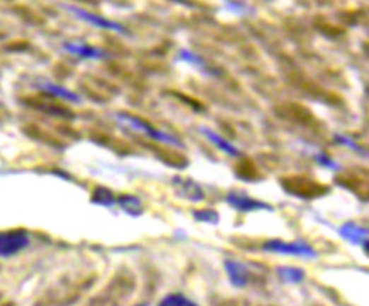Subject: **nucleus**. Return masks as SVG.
I'll return each instance as SVG.
<instances>
[{"mask_svg": "<svg viewBox=\"0 0 369 306\" xmlns=\"http://www.w3.org/2000/svg\"><path fill=\"white\" fill-rule=\"evenodd\" d=\"M65 8L69 13H73L77 19H81V20H83V23H87V24L93 25L96 28H102V30H110V32H115V33H124L126 32V28L122 24L115 23V20H110L107 18H104V16H99V14L90 13L87 10L79 8V6L65 5Z\"/></svg>", "mask_w": 369, "mask_h": 306, "instance_id": "nucleus-5", "label": "nucleus"}, {"mask_svg": "<svg viewBox=\"0 0 369 306\" xmlns=\"http://www.w3.org/2000/svg\"><path fill=\"white\" fill-rule=\"evenodd\" d=\"M180 57H181V60L189 61V63H192V65L197 66V68H200V69H204V63H203V60L200 59V57H197L195 54H192L190 51H186V49H182L181 54H180Z\"/></svg>", "mask_w": 369, "mask_h": 306, "instance_id": "nucleus-19", "label": "nucleus"}, {"mask_svg": "<svg viewBox=\"0 0 369 306\" xmlns=\"http://www.w3.org/2000/svg\"><path fill=\"white\" fill-rule=\"evenodd\" d=\"M339 236L353 245H363L369 239V230L353 222H349L339 228Z\"/></svg>", "mask_w": 369, "mask_h": 306, "instance_id": "nucleus-11", "label": "nucleus"}, {"mask_svg": "<svg viewBox=\"0 0 369 306\" xmlns=\"http://www.w3.org/2000/svg\"><path fill=\"white\" fill-rule=\"evenodd\" d=\"M316 162L319 165H322L324 168H330V170H338V163L335 160H332L325 153H319L316 154Z\"/></svg>", "mask_w": 369, "mask_h": 306, "instance_id": "nucleus-20", "label": "nucleus"}, {"mask_svg": "<svg viewBox=\"0 0 369 306\" xmlns=\"http://www.w3.org/2000/svg\"><path fill=\"white\" fill-rule=\"evenodd\" d=\"M38 88L46 91V93L52 95L55 98H60L63 99V101H68V102H73V104H81L82 99L77 96L74 91H71L65 87H62V85H57V83H52V82H41L38 83Z\"/></svg>", "mask_w": 369, "mask_h": 306, "instance_id": "nucleus-12", "label": "nucleus"}, {"mask_svg": "<svg viewBox=\"0 0 369 306\" xmlns=\"http://www.w3.org/2000/svg\"><path fill=\"white\" fill-rule=\"evenodd\" d=\"M339 186L346 187L347 190L353 192V194L360 195V198L369 196V180L366 176H361L357 173H341L338 176Z\"/></svg>", "mask_w": 369, "mask_h": 306, "instance_id": "nucleus-9", "label": "nucleus"}, {"mask_svg": "<svg viewBox=\"0 0 369 306\" xmlns=\"http://www.w3.org/2000/svg\"><path fill=\"white\" fill-rule=\"evenodd\" d=\"M276 273H279L283 283H289V284H299L305 278V272L302 269L289 267V266L276 267Z\"/></svg>", "mask_w": 369, "mask_h": 306, "instance_id": "nucleus-14", "label": "nucleus"}, {"mask_svg": "<svg viewBox=\"0 0 369 306\" xmlns=\"http://www.w3.org/2000/svg\"><path fill=\"white\" fill-rule=\"evenodd\" d=\"M281 186L288 194L297 198H316L327 194L329 189L321 182L310 180L307 176H288L281 180Z\"/></svg>", "mask_w": 369, "mask_h": 306, "instance_id": "nucleus-1", "label": "nucleus"}, {"mask_svg": "<svg viewBox=\"0 0 369 306\" xmlns=\"http://www.w3.org/2000/svg\"><path fill=\"white\" fill-rule=\"evenodd\" d=\"M30 244V236L25 230L0 231V258L16 256Z\"/></svg>", "mask_w": 369, "mask_h": 306, "instance_id": "nucleus-3", "label": "nucleus"}, {"mask_svg": "<svg viewBox=\"0 0 369 306\" xmlns=\"http://www.w3.org/2000/svg\"><path fill=\"white\" fill-rule=\"evenodd\" d=\"M262 250L279 253V254H291L299 256V258H316L317 253L315 248L308 245L307 242L297 240V242H283V240H269L262 245Z\"/></svg>", "mask_w": 369, "mask_h": 306, "instance_id": "nucleus-4", "label": "nucleus"}, {"mask_svg": "<svg viewBox=\"0 0 369 306\" xmlns=\"http://www.w3.org/2000/svg\"><path fill=\"white\" fill-rule=\"evenodd\" d=\"M363 248H365V250L369 253V239L365 242V244H363Z\"/></svg>", "mask_w": 369, "mask_h": 306, "instance_id": "nucleus-21", "label": "nucleus"}, {"mask_svg": "<svg viewBox=\"0 0 369 306\" xmlns=\"http://www.w3.org/2000/svg\"><path fill=\"white\" fill-rule=\"evenodd\" d=\"M63 51H66L71 55L81 57V59H85V60H98V59H102V57H105V52L101 47L87 45V42H83V41L63 42Z\"/></svg>", "mask_w": 369, "mask_h": 306, "instance_id": "nucleus-7", "label": "nucleus"}, {"mask_svg": "<svg viewBox=\"0 0 369 306\" xmlns=\"http://www.w3.org/2000/svg\"><path fill=\"white\" fill-rule=\"evenodd\" d=\"M173 186L176 187V194H178L181 198H186L189 201L197 203V201H201L204 198L201 187L192 180H187V177H181V176L173 177Z\"/></svg>", "mask_w": 369, "mask_h": 306, "instance_id": "nucleus-10", "label": "nucleus"}, {"mask_svg": "<svg viewBox=\"0 0 369 306\" xmlns=\"http://www.w3.org/2000/svg\"><path fill=\"white\" fill-rule=\"evenodd\" d=\"M158 306H200L181 294H170Z\"/></svg>", "mask_w": 369, "mask_h": 306, "instance_id": "nucleus-17", "label": "nucleus"}, {"mask_svg": "<svg viewBox=\"0 0 369 306\" xmlns=\"http://www.w3.org/2000/svg\"><path fill=\"white\" fill-rule=\"evenodd\" d=\"M117 119L119 121V123H123L126 126L132 127L134 131H141L145 132L148 137L159 141V143H165V145H173V146H182L181 140H178L175 137V135L172 134H167L164 131H159L156 129V127H153L151 124H148V121L141 119L139 117H134V115H129V113H117Z\"/></svg>", "mask_w": 369, "mask_h": 306, "instance_id": "nucleus-2", "label": "nucleus"}, {"mask_svg": "<svg viewBox=\"0 0 369 306\" xmlns=\"http://www.w3.org/2000/svg\"><path fill=\"white\" fill-rule=\"evenodd\" d=\"M192 216H194L197 222L212 223V225L218 223V213L214 209H198L192 212Z\"/></svg>", "mask_w": 369, "mask_h": 306, "instance_id": "nucleus-18", "label": "nucleus"}, {"mask_svg": "<svg viewBox=\"0 0 369 306\" xmlns=\"http://www.w3.org/2000/svg\"><path fill=\"white\" fill-rule=\"evenodd\" d=\"M226 203H228L231 208L240 212H253V211H274L271 204L262 203L259 200H254V198L248 196L242 192L233 190L226 195Z\"/></svg>", "mask_w": 369, "mask_h": 306, "instance_id": "nucleus-6", "label": "nucleus"}, {"mask_svg": "<svg viewBox=\"0 0 369 306\" xmlns=\"http://www.w3.org/2000/svg\"><path fill=\"white\" fill-rule=\"evenodd\" d=\"M91 201L99 206H105V208H112V206H115V203H117L112 192L105 187H98L93 192V198H91Z\"/></svg>", "mask_w": 369, "mask_h": 306, "instance_id": "nucleus-16", "label": "nucleus"}, {"mask_svg": "<svg viewBox=\"0 0 369 306\" xmlns=\"http://www.w3.org/2000/svg\"><path fill=\"white\" fill-rule=\"evenodd\" d=\"M200 131L203 132L204 137L211 141V143H214L220 149V151H223L228 155H233V158H236V155L240 154L239 149L236 146H233L230 141H226L225 139L220 137L218 134H216L214 131H211L209 127H200Z\"/></svg>", "mask_w": 369, "mask_h": 306, "instance_id": "nucleus-13", "label": "nucleus"}, {"mask_svg": "<svg viewBox=\"0 0 369 306\" xmlns=\"http://www.w3.org/2000/svg\"><path fill=\"white\" fill-rule=\"evenodd\" d=\"M223 266L233 286L236 288L247 286L248 281H250V269H248L244 262L236 259H226Z\"/></svg>", "mask_w": 369, "mask_h": 306, "instance_id": "nucleus-8", "label": "nucleus"}, {"mask_svg": "<svg viewBox=\"0 0 369 306\" xmlns=\"http://www.w3.org/2000/svg\"><path fill=\"white\" fill-rule=\"evenodd\" d=\"M118 204L122 206L123 211L129 213L132 217H139L144 212V204L134 195H122L118 198Z\"/></svg>", "mask_w": 369, "mask_h": 306, "instance_id": "nucleus-15", "label": "nucleus"}]
</instances>
